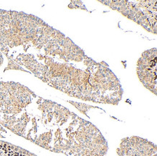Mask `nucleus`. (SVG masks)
Masks as SVG:
<instances>
[{"label":"nucleus","mask_w":157,"mask_h":156,"mask_svg":"<svg viewBox=\"0 0 157 156\" xmlns=\"http://www.w3.org/2000/svg\"><path fill=\"white\" fill-rule=\"evenodd\" d=\"M141 64L138 65V74L140 81L156 95V49L145 53L142 58Z\"/></svg>","instance_id":"obj_1"},{"label":"nucleus","mask_w":157,"mask_h":156,"mask_svg":"<svg viewBox=\"0 0 157 156\" xmlns=\"http://www.w3.org/2000/svg\"><path fill=\"white\" fill-rule=\"evenodd\" d=\"M117 153L120 156H156V147L151 143L134 137L124 139Z\"/></svg>","instance_id":"obj_2"},{"label":"nucleus","mask_w":157,"mask_h":156,"mask_svg":"<svg viewBox=\"0 0 157 156\" xmlns=\"http://www.w3.org/2000/svg\"><path fill=\"white\" fill-rule=\"evenodd\" d=\"M0 156H36L5 143H0Z\"/></svg>","instance_id":"obj_3"}]
</instances>
